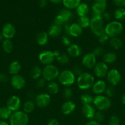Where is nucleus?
Segmentation results:
<instances>
[{
  "instance_id": "8fccbe9b",
  "label": "nucleus",
  "mask_w": 125,
  "mask_h": 125,
  "mask_svg": "<svg viewBox=\"0 0 125 125\" xmlns=\"http://www.w3.org/2000/svg\"><path fill=\"white\" fill-rule=\"evenodd\" d=\"M9 81V77L5 73H0V83H4Z\"/></svg>"
},
{
  "instance_id": "6ab92c4d",
  "label": "nucleus",
  "mask_w": 125,
  "mask_h": 125,
  "mask_svg": "<svg viewBox=\"0 0 125 125\" xmlns=\"http://www.w3.org/2000/svg\"><path fill=\"white\" fill-rule=\"evenodd\" d=\"M107 88L106 83L102 80H98L94 82L92 86V90L95 94L99 95L105 92Z\"/></svg>"
},
{
  "instance_id": "2eb2a0df",
  "label": "nucleus",
  "mask_w": 125,
  "mask_h": 125,
  "mask_svg": "<svg viewBox=\"0 0 125 125\" xmlns=\"http://www.w3.org/2000/svg\"><path fill=\"white\" fill-rule=\"evenodd\" d=\"M96 56L92 52L86 54L82 58V63L85 67L87 68H94L96 64Z\"/></svg>"
},
{
  "instance_id": "4c0bfd02",
  "label": "nucleus",
  "mask_w": 125,
  "mask_h": 125,
  "mask_svg": "<svg viewBox=\"0 0 125 125\" xmlns=\"http://www.w3.org/2000/svg\"><path fill=\"white\" fill-rule=\"evenodd\" d=\"M56 59L59 63L64 65L69 62V57L66 54H60L58 56L56 57Z\"/></svg>"
},
{
  "instance_id": "680f3d73",
  "label": "nucleus",
  "mask_w": 125,
  "mask_h": 125,
  "mask_svg": "<svg viewBox=\"0 0 125 125\" xmlns=\"http://www.w3.org/2000/svg\"><path fill=\"white\" fill-rule=\"evenodd\" d=\"M124 112H125V111H124Z\"/></svg>"
},
{
  "instance_id": "1a4fd4ad",
  "label": "nucleus",
  "mask_w": 125,
  "mask_h": 125,
  "mask_svg": "<svg viewBox=\"0 0 125 125\" xmlns=\"http://www.w3.org/2000/svg\"><path fill=\"white\" fill-rule=\"evenodd\" d=\"M51 102V97L48 94H40L36 96L35 104L40 108H44L50 104Z\"/></svg>"
},
{
  "instance_id": "a18cd8bd",
  "label": "nucleus",
  "mask_w": 125,
  "mask_h": 125,
  "mask_svg": "<svg viewBox=\"0 0 125 125\" xmlns=\"http://www.w3.org/2000/svg\"><path fill=\"white\" fill-rule=\"evenodd\" d=\"M64 23H65L63 18H62V17L60 15L58 14L55 17V20H54V24L59 26H61L62 25V24H64Z\"/></svg>"
},
{
  "instance_id": "c85d7f7f",
  "label": "nucleus",
  "mask_w": 125,
  "mask_h": 125,
  "mask_svg": "<svg viewBox=\"0 0 125 125\" xmlns=\"http://www.w3.org/2000/svg\"><path fill=\"white\" fill-rule=\"evenodd\" d=\"M62 3L67 9H72L77 8L80 3V0H62Z\"/></svg>"
},
{
  "instance_id": "7ed1b4c3",
  "label": "nucleus",
  "mask_w": 125,
  "mask_h": 125,
  "mask_svg": "<svg viewBox=\"0 0 125 125\" xmlns=\"http://www.w3.org/2000/svg\"><path fill=\"white\" fill-rule=\"evenodd\" d=\"M123 30L122 24L118 21H112L105 27V33L109 37H116L121 34Z\"/></svg>"
},
{
  "instance_id": "c03bdc74",
  "label": "nucleus",
  "mask_w": 125,
  "mask_h": 125,
  "mask_svg": "<svg viewBox=\"0 0 125 125\" xmlns=\"http://www.w3.org/2000/svg\"><path fill=\"white\" fill-rule=\"evenodd\" d=\"M98 37H99V43H101L102 45H104L109 40V37L105 33H104V34L100 35Z\"/></svg>"
},
{
  "instance_id": "9b49d317",
  "label": "nucleus",
  "mask_w": 125,
  "mask_h": 125,
  "mask_svg": "<svg viewBox=\"0 0 125 125\" xmlns=\"http://www.w3.org/2000/svg\"><path fill=\"white\" fill-rule=\"evenodd\" d=\"M106 76L107 81L112 86H115V85H118L121 81V74L116 69H112L109 71Z\"/></svg>"
},
{
  "instance_id": "f8f14e48",
  "label": "nucleus",
  "mask_w": 125,
  "mask_h": 125,
  "mask_svg": "<svg viewBox=\"0 0 125 125\" xmlns=\"http://www.w3.org/2000/svg\"><path fill=\"white\" fill-rule=\"evenodd\" d=\"M21 104H22V103H21L20 98L18 96L13 95L8 99L6 106L12 112H16V111H18V109L20 108Z\"/></svg>"
},
{
  "instance_id": "5701e85b",
  "label": "nucleus",
  "mask_w": 125,
  "mask_h": 125,
  "mask_svg": "<svg viewBox=\"0 0 125 125\" xmlns=\"http://www.w3.org/2000/svg\"><path fill=\"white\" fill-rule=\"evenodd\" d=\"M61 31H62L61 26H59L53 24L49 28V31H48V35L50 37H57L61 34Z\"/></svg>"
},
{
  "instance_id": "a19ab883",
  "label": "nucleus",
  "mask_w": 125,
  "mask_h": 125,
  "mask_svg": "<svg viewBox=\"0 0 125 125\" xmlns=\"http://www.w3.org/2000/svg\"><path fill=\"white\" fill-rule=\"evenodd\" d=\"M92 53L96 56V57H99V56H101L104 54V50L100 46H98V47L95 48L93 50Z\"/></svg>"
},
{
  "instance_id": "aec40b11",
  "label": "nucleus",
  "mask_w": 125,
  "mask_h": 125,
  "mask_svg": "<svg viewBox=\"0 0 125 125\" xmlns=\"http://www.w3.org/2000/svg\"><path fill=\"white\" fill-rule=\"evenodd\" d=\"M75 104L72 101H65L61 106V112L64 115H69L72 114L75 109Z\"/></svg>"
},
{
  "instance_id": "0e129e2a",
  "label": "nucleus",
  "mask_w": 125,
  "mask_h": 125,
  "mask_svg": "<svg viewBox=\"0 0 125 125\" xmlns=\"http://www.w3.org/2000/svg\"><path fill=\"white\" fill-rule=\"evenodd\" d=\"M95 1H96V0H95Z\"/></svg>"
},
{
  "instance_id": "e433bc0d",
  "label": "nucleus",
  "mask_w": 125,
  "mask_h": 125,
  "mask_svg": "<svg viewBox=\"0 0 125 125\" xmlns=\"http://www.w3.org/2000/svg\"><path fill=\"white\" fill-rule=\"evenodd\" d=\"M93 96L89 94H83L81 95L80 101L83 105L85 104H91L93 102Z\"/></svg>"
},
{
  "instance_id": "5fc2aeb1",
  "label": "nucleus",
  "mask_w": 125,
  "mask_h": 125,
  "mask_svg": "<svg viewBox=\"0 0 125 125\" xmlns=\"http://www.w3.org/2000/svg\"><path fill=\"white\" fill-rule=\"evenodd\" d=\"M39 6L40 7H44L47 4V0H39Z\"/></svg>"
},
{
  "instance_id": "3c124183",
  "label": "nucleus",
  "mask_w": 125,
  "mask_h": 125,
  "mask_svg": "<svg viewBox=\"0 0 125 125\" xmlns=\"http://www.w3.org/2000/svg\"><path fill=\"white\" fill-rule=\"evenodd\" d=\"M114 4L119 7L125 6V0H113Z\"/></svg>"
},
{
  "instance_id": "423d86ee",
  "label": "nucleus",
  "mask_w": 125,
  "mask_h": 125,
  "mask_svg": "<svg viewBox=\"0 0 125 125\" xmlns=\"http://www.w3.org/2000/svg\"><path fill=\"white\" fill-rule=\"evenodd\" d=\"M93 104L98 111H104L109 109L112 105L111 100L107 96L99 95L93 98Z\"/></svg>"
},
{
  "instance_id": "c9c22d12",
  "label": "nucleus",
  "mask_w": 125,
  "mask_h": 125,
  "mask_svg": "<svg viewBox=\"0 0 125 125\" xmlns=\"http://www.w3.org/2000/svg\"><path fill=\"white\" fill-rule=\"evenodd\" d=\"M78 23L82 28H87L89 27L90 19L87 16L85 17H80L78 19Z\"/></svg>"
},
{
  "instance_id": "dca6fc26",
  "label": "nucleus",
  "mask_w": 125,
  "mask_h": 125,
  "mask_svg": "<svg viewBox=\"0 0 125 125\" xmlns=\"http://www.w3.org/2000/svg\"><path fill=\"white\" fill-rule=\"evenodd\" d=\"M16 33V29L13 24L12 23H6L3 26L1 34L3 35L4 38L6 39H11L14 37Z\"/></svg>"
},
{
  "instance_id": "bb28decb",
  "label": "nucleus",
  "mask_w": 125,
  "mask_h": 125,
  "mask_svg": "<svg viewBox=\"0 0 125 125\" xmlns=\"http://www.w3.org/2000/svg\"><path fill=\"white\" fill-rule=\"evenodd\" d=\"M47 89L49 94L55 95V94L58 93L59 90H60V86H59L58 84L56 82L51 81L48 84Z\"/></svg>"
},
{
  "instance_id": "2f4dec72",
  "label": "nucleus",
  "mask_w": 125,
  "mask_h": 125,
  "mask_svg": "<svg viewBox=\"0 0 125 125\" xmlns=\"http://www.w3.org/2000/svg\"><path fill=\"white\" fill-rule=\"evenodd\" d=\"M109 44L115 50H118L121 48L123 45V42L121 39L118 37H112L109 40Z\"/></svg>"
},
{
  "instance_id": "0eeeda50",
  "label": "nucleus",
  "mask_w": 125,
  "mask_h": 125,
  "mask_svg": "<svg viewBox=\"0 0 125 125\" xmlns=\"http://www.w3.org/2000/svg\"><path fill=\"white\" fill-rule=\"evenodd\" d=\"M60 72L57 67L54 65L50 64L45 65L42 69V76L45 81H53L58 77Z\"/></svg>"
},
{
  "instance_id": "4d7b16f0",
  "label": "nucleus",
  "mask_w": 125,
  "mask_h": 125,
  "mask_svg": "<svg viewBox=\"0 0 125 125\" xmlns=\"http://www.w3.org/2000/svg\"><path fill=\"white\" fill-rule=\"evenodd\" d=\"M49 1L54 4H59L60 2H62V0H49Z\"/></svg>"
},
{
  "instance_id": "603ef678",
  "label": "nucleus",
  "mask_w": 125,
  "mask_h": 125,
  "mask_svg": "<svg viewBox=\"0 0 125 125\" xmlns=\"http://www.w3.org/2000/svg\"><path fill=\"white\" fill-rule=\"evenodd\" d=\"M47 125H60L58 121L56 119H51L48 122Z\"/></svg>"
},
{
  "instance_id": "6e6552de",
  "label": "nucleus",
  "mask_w": 125,
  "mask_h": 125,
  "mask_svg": "<svg viewBox=\"0 0 125 125\" xmlns=\"http://www.w3.org/2000/svg\"><path fill=\"white\" fill-rule=\"evenodd\" d=\"M38 59L40 63L42 64L47 65L51 64L55 59H56L55 52L51 51H43L39 53L38 56Z\"/></svg>"
},
{
  "instance_id": "09e8293b",
  "label": "nucleus",
  "mask_w": 125,
  "mask_h": 125,
  "mask_svg": "<svg viewBox=\"0 0 125 125\" xmlns=\"http://www.w3.org/2000/svg\"><path fill=\"white\" fill-rule=\"evenodd\" d=\"M72 72H73V73L75 74V75L78 76L80 75V74L83 73L81 67H78V66H75V67L73 68V69H72Z\"/></svg>"
},
{
  "instance_id": "f03ea898",
  "label": "nucleus",
  "mask_w": 125,
  "mask_h": 125,
  "mask_svg": "<svg viewBox=\"0 0 125 125\" xmlns=\"http://www.w3.org/2000/svg\"><path fill=\"white\" fill-rule=\"evenodd\" d=\"M94 83V78L91 74L83 72L77 78V86L80 90H86L92 87Z\"/></svg>"
},
{
  "instance_id": "bf43d9fd",
  "label": "nucleus",
  "mask_w": 125,
  "mask_h": 125,
  "mask_svg": "<svg viewBox=\"0 0 125 125\" xmlns=\"http://www.w3.org/2000/svg\"><path fill=\"white\" fill-rule=\"evenodd\" d=\"M0 125H9L4 120H1L0 121Z\"/></svg>"
},
{
  "instance_id": "864d4df0",
  "label": "nucleus",
  "mask_w": 125,
  "mask_h": 125,
  "mask_svg": "<svg viewBox=\"0 0 125 125\" xmlns=\"http://www.w3.org/2000/svg\"><path fill=\"white\" fill-rule=\"evenodd\" d=\"M102 18H104V19L106 20H109L110 19L111 15H110V14L109 12H104V13L102 14Z\"/></svg>"
},
{
  "instance_id": "e2e57ef3",
  "label": "nucleus",
  "mask_w": 125,
  "mask_h": 125,
  "mask_svg": "<svg viewBox=\"0 0 125 125\" xmlns=\"http://www.w3.org/2000/svg\"><path fill=\"white\" fill-rule=\"evenodd\" d=\"M87 1H90V0H87Z\"/></svg>"
},
{
  "instance_id": "20e7f679",
  "label": "nucleus",
  "mask_w": 125,
  "mask_h": 125,
  "mask_svg": "<svg viewBox=\"0 0 125 125\" xmlns=\"http://www.w3.org/2000/svg\"><path fill=\"white\" fill-rule=\"evenodd\" d=\"M29 117L23 111H16L12 114L9 118V125H28Z\"/></svg>"
},
{
  "instance_id": "b1692460",
  "label": "nucleus",
  "mask_w": 125,
  "mask_h": 125,
  "mask_svg": "<svg viewBox=\"0 0 125 125\" xmlns=\"http://www.w3.org/2000/svg\"><path fill=\"white\" fill-rule=\"evenodd\" d=\"M20 70V63L17 61L12 62L9 66V72L10 74H12V75H15V74H18Z\"/></svg>"
},
{
  "instance_id": "79ce46f5",
  "label": "nucleus",
  "mask_w": 125,
  "mask_h": 125,
  "mask_svg": "<svg viewBox=\"0 0 125 125\" xmlns=\"http://www.w3.org/2000/svg\"><path fill=\"white\" fill-rule=\"evenodd\" d=\"M94 118L96 119V121L98 122H102L104 120V114L102 112V111H98L96 112L95 115H94Z\"/></svg>"
},
{
  "instance_id": "6e6d98bb",
  "label": "nucleus",
  "mask_w": 125,
  "mask_h": 125,
  "mask_svg": "<svg viewBox=\"0 0 125 125\" xmlns=\"http://www.w3.org/2000/svg\"><path fill=\"white\" fill-rule=\"evenodd\" d=\"M85 125H101L100 124V123L96 120H90L89 122H88V123H87Z\"/></svg>"
},
{
  "instance_id": "58836bf2",
  "label": "nucleus",
  "mask_w": 125,
  "mask_h": 125,
  "mask_svg": "<svg viewBox=\"0 0 125 125\" xmlns=\"http://www.w3.org/2000/svg\"><path fill=\"white\" fill-rule=\"evenodd\" d=\"M72 95H73V91H72V89L68 87H66L64 89L63 91V96L64 97L65 99L66 100H69L71 98Z\"/></svg>"
},
{
  "instance_id": "4468645a",
  "label": "nucleus",
  "mask_w": 125,
  "mask_h": 125,
  "mask_svg": "<svg viewBox=\"0 0 125 125\" xmlns=\"http://www.w3.org/2000/svg\"><path fill=\"white\" fill-rule=\"evenodd\" d=\"M108 66L104 62L96 63L94 67V72L95 75L98 78H104L106 76L108 73Z\"/></svg>"
},
{
  "instance_id": "a211bd4d",
  "label": "nucleus",
  "mask_w": 125,
  "mask_h": 125,
  "mask_svg": "<svg viewBox=\"0 0 125 125\" xmlns=\"http://www.w3.org/2000/svg\"><path fill=\"white\" fill-rule=\"evenodd\" d=\"M82 112L87 119L93 120V118H94L96 110L92 104H85L82 108Z\"/></svg>"
},
{
  "instance_id": "f257e3e1",
  "label": "nucleus",
  "mask_w": 125,
  "mask_h": 125,
  "mask_svg": "<svg viewBox=\"0 0 125 125\" xmlns=\"http://www.w3.org/2000/svg\"><path fill=\"white\" fill-rule=\"evenodd\" d=\"M89 28L92 32L98 37L105 33V27L103 25V18L101 15H93L90 19Z\"/></svg>"
},
{
  "instance_id": "f704fd0d",
  "label": "nucleus",
  "mask_w": 125,
  "mask_h": 125,
  "mask_svg": "<svg viewBox=\"0 0 125 125\" xmlns=\"http://www.w3.org/2000/svg\"><path fill=\"white\" fill-rule=\"evenodd\" d=\"M114 17L117 20H123L125 19V9L122 7L118 8L114 11Z\"/></svg>"
},
{
  "instance_id": "72a5a7b5",
  "label": "nucleus",
  "mask_w": 125,
  "mask_h": 125,
  "mask_svg": "<svg viewBox=\"0 0 125 125\" xmlns=\"http://www.w3.org/2000/svg\"><path fill=\"white\" fill-rule=\"evenodd\" d=\"M58 14L62 17L64 21V23H66L68 21H69L72 17V13L71 11L67 9H62L59 12Z\"/></svg>"
},
{
  "instance_id": "052dcab7",
  "label": "nucleus",
  "mask_w": 125,
  "mask_h": 125,
  "mask_svg": "<svg viewBox=\"0 0 125 125\" xmlns=\"http://www.w3.org/2000/svg\"><path fill=\"white\" fill-rule=\"evenodd\" d=\"M3 39H4V37L2 35V34L1 33H0V42L1 41H3Z\"/></svg>"
},
{
  "instance_id": "4be33fe9",
  "label": "nucleus",
  "mask_w": 125,
  "mask_h": 125,
  "mask_svg": "<svg viewBox=\"0 0 125 125\" xmlns=\"http://www.w3.org/2000/svg\"><path fill=\"white\" fill-rule=\"evenodd\" d=\"M36 42L38 45L40 46H45L49 42V35L46 32H40L37 35Z\"/></svg>"
},
{
  "instance_id": "cd10ccee",
  "label": "nucleus",
  "mask_w": 125,
  "mask_h": 125,
  "mask_svg": "<svg viewBox=\"0 0 125 125\" xmlns=\"http://www.w3.org/2000/svg\"><path fill=\"white\" fill-rule=\"evenodd\" d=\"M12 114V112L9 109L7 108V106L0 107V119L1 120L4 121L9 119Z\"/></svg>"
},
{
  "instance_id": "39448f33",
  "label": "nucleus",
  "mask_w": 125,
  "mask_h": 125,
  "mask_svg": "<svg viewBox=\"0 0 125 125\" xmlns=\"http://www.w3.org/2000/svg\"><path fill=\"white\" fill-rule=\"evenodd\" d=\"M59 83L66 87L71 86L75 81V75L69 70H64L60 72L58 77Z\"/></svg>"
},
{
  "instance_id": "de8ad7c7",
  "label": "nucleus",
  "mask_w": 125,
  "mask_h": 125,
  "mask_svg": "<svg viewBox=\"0 0 125 125\" xmlns=\"http://www.w3.org/2000/svg\"><path fill=\"white\" fill-rule=\"evenodd\" d=\"M45 83H46V81L44 78H39L38 79L36 82V87L38 88H42L43 87H44V85H45Z\"/></svg>"
},
{
  "instance_id": "37998d69",
  "label": "nucleus",
  "mask_w": 125,
  "mask_h": 125,
  "mask_svg": "<svg viewBox=\"0 0 125 125\" xmlns=\"http://www.w3.org/2000/svg\"><path fill=\"white\" fill-rule=\"evenodd\" d=\"M105 95H106V96H107L108 98L112 97L115 95V89H114L113 86L108 87L105 89Z\"/></svg>"
},
{
  "instance_id": "f3484780",
  "label": "nucleus",
  "mask_w": 125,
  "mask_h": 125,
  "mask_svg": "<svg viewBox=\"0 0 125 125\" xmlns=\"http://www.w3.org/2000/svg\"><path fill=\"white\" fill-rule=\"evenodd\" d=\"M106 0H96L92 6L93 13L94 15H101L105 12L106 8Z\"/></svg>"
},
{
  "instance_id": "9d476101",
  "label": "nucleus",
  "mask_w": 125,
  "mask_h": 125,
  "mask_svg": "<svg viewBox=\"0 0 125 125\" xmlns=\"http://www.w3.org/2000/svg\"><path fill=\"white\" fill-rule=\"evenodd\" d=\"M65 32L68 35L74 37L80 36L83 32V28L78 24L74 23L71 25L65 26Z\"/></svg>"
},
{
  "instance_id": "412c9836",
  "label": "nucleus",
  "mask_w": 125,
  "mask_h": 125,
  "mask_svg": "<svg viewBox=\"0 0 125 125\" xmlns=\"http://www.w3.org/2000/svg\"><path fill=\"white\" fill-rule=\"evenodd\" d=\"M82 53V50L80 46L76 44H71L67 48V54L72 57H79Z\"/></svg>"
},
{
  "instance_id": "ddd939ff",
  "label": "nucleus",
  "mask_w": 125,
  "mask_h": 125,
  "mask_svg": "<svg viewBox=\"0 0 125 125\" xmlns=\"http://www.w3.org/2000/svg\"><path fill=\"white\" fill-rule=\"evenodd\" d=\"M25 79L20 74L13 75L11 79V84L13 89L16 90H21L25 85Z\"/></svg>"
},
{
  "instance_id": "a878e982",
  "label": "nucleus",
  "mask_w": 125,
  "mask_h": 125,
  "mask_svg": "<svg viewBox=\"0 0 125 125\" xmlns=\"http://www.w3.org/2000/svg\"><path fill=\"white\" fill-rule=\"evenodd\" d=\"M116 55L115 52H108L107 53H105L103 55V61L104 63H113L116 61Z\"/></svg>"
},
{
  "instance_id": "393cba45",
  "label": "nucleus",
  "mask_w": 125,
  "mask_h": 125,
  "mask_svg": "<svg viewBox=\"0 0 125 125\" xmlns=\"http://www.w3.org/2000/svg\"><path fill=\"white\" fill-rule=\"evenodd\" d=\"M76 12L77 15L80 17H85L87 16L89 12V7L85 3L80 4L76 8Z\"/></svg>"
},
{
  "instance_id": "473e14b6",
  "label": "nucleus",
  "mask_w": 125,
  "mask_h": 125,
  "mask_svg": "<svg viewBox=\"0 0 125 125\" xmlns=\"http://www.w3.org/2000/svg\"><path fill=\"white\" fill-rule=\"evenodd\" d=\"M35 103L31 100L26 101L23 104V111L26 114H30L33 112L35 108Z\"/></svg>"
},
{
  "instance_id": "ea45409f",
  "label": "nucleus",
  "mask_w": 125,
  "mask_h": 125,
  "mask_svg": "<svg viewBox=\"0 0 125 125\" xmlns=\"http://www.w3.org/2000/svg\"><path fill=\"white\" fill-rule=\"evenodd\" d=\"M120 120L118 117L116 115H112L110 117L109 121V125H120Z\"/></svg>"
},
{
  "instance_id": "13d9d810",
  "label": "nucleus",
  "mask_w": 125,
  "mask_h": 125,
  "mask_svg": "<svg viewBox=\"0 0 125 125\" xmlns=\"http://www.w3.org/2000/svg\"><path fill=\"white\" fill-rule=\"evenodd\" d=\"M121 102L124 105H125V93L123 95L122 97H121Z\"/></svg>"
},
{
  "instance_id": "7c9ffc66",
  "label": "nucleus",
  "mask_w": 125,
  "mask_h": 125,
  "mask_svg": "<svg viewBox=\"0 0 125 125\" xmlns=\"http://www.w3.org/2000/svg\"><path fill=\"white\" fill-rule=\"evenodd\" d=\"M2 47L6 53H11L13 51V45L10 39H5L2 42Z\"/></svg>"
},
{
  "instance_id": "49530a36",
  "label": "nucleus",
  "mask_w": 125,
  "mask_h": 125,
  "mask_svg": "<svg viewBox=\"0 0 125 125\" xmlns=\"http://www.w3.org/2000/svg\"><path fill=\"white\" fill-rule=\"evenodd\" d=\"M61 42L62 44L66 46H69L71 45V41L69 37L67 35H64L61 38Z\"/></svg>"
},
{
  "instance_id": "c756f323",
  "label": "nucleus",
  "mask_w": 125,
  "mask_h": 125,
  "mask_svg": "<svg viewBox=\"0 0 125 125\" xmlns=\"http://www.w3.org/2000/svg\"><path fill=\"white\" fill-rule=\"evenodd\" d=\"M42 73V70L40 67L38 65L34 66L31 68L30 72V75L31 78L34 79H38L41 76Z\"/></svg>"
}]
</instances>
